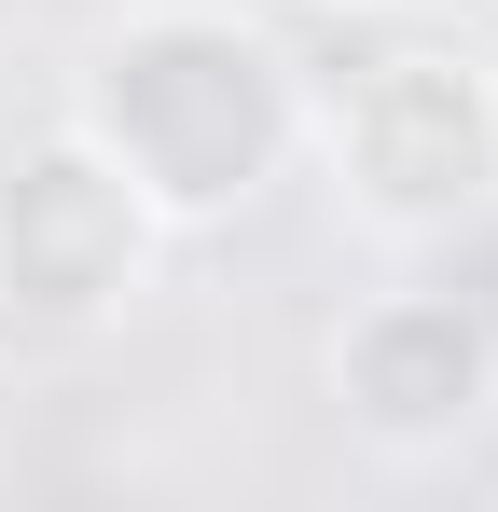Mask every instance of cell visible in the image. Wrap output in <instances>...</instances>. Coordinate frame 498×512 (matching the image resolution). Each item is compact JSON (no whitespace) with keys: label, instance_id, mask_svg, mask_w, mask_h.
<instances>
[{"label":"cell","instance_id":"cell-3","mask_svg":"<svg viewBox=\"0 0 498 512\" xmlns=\"http://www.w3.org/2000/svg\"><path fill=\"white\" fill-rule=\"evenodd\" d=\"M153 250H166V222L139 208V180L111 167L83 125L28 139V153L0 167V305H14V319L97 333V319H125V305L153 291Z\"/></svg>","mask_w":498,"mask_h":512},{"label":"cell","instance_id":"cell-4","mask_svg":"<svg viewBox=\"0 0 498 512\" xmlns=\"http://www.w3.org/2000/svg\"><path fill=\"white\" fill-rule=\"evenodd\" d=\"M332 402L374 457H457L498 416V319L471 291H374L332 333Z\"/></svg>","mask_w":498,"mask_h":512},{"label":"cell","instance_id":"cell-2","mask_svg":"<svg viewBox=\"0 0 498 512\" xmlns=\"http://www.w3.org/2000/svg\"><path fill=\"white\" fill-rule=\"evenodd\" d=\"M305 153L360 208V236L443 250L498 222V70L457 42H360L305 70Z\"/></svg>","mask_w":498,"mask_h":512},{"label":"cell","instance_id":"cell-1","mask_svg":"<svg viewBox=\"0 0 498 512\" xmlns=\"http://www.w3.org/2000/svg\"><path fill=\"white\" fill-rule=\"evenodd\" d=\"M70 125L139 180L166 236H208L305 153V56L222 0H139L83 42Z\"/></svg>","mask_w":498,"mask_h":512}]
</instances>
